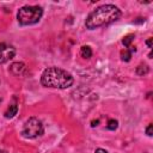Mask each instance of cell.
Masks as SVG:
<instances>
[{"instance_id": "obj_1", "label": "cell", "mask_w": 153, "mask_h": 153, "mask_svg": "<svg viewBox=\"0 0 153 153\" xmlns=\"http://www.w3.org/2000/svg\"><path fill=\"white\" fill-rule=\"evenodd\" d=\"M120 16H121V11L115 5H103L97 7L87 16L85 25L87 29L93 30L117 20Z\"/></svg>"}, {"instance_id": "obj_2", "label": "cell", "mask_w": 153, "mask_h": 153, "mask_svg": "<svg viewBox=\"0 0 153 153\" xmlns=\"http://www.w3.org/2000/svg\"><path fill=\"white\" fill-rule=\"evenodd\" d=\"M41 82L45 87L67 88L72 86L73 76L65 69H61L59 67H49L42 73Z\"/></svg>"}, {"instance_id": "obj_3", "label": "cell", "mask_w": 153, "mask_h": 153, "mask_svg": "<svg viewBox=\"0 0 153 153\" xmlns=\"http://www.w3.org/2000/svg\"><path fill=\"white\" fill-rule=\"evenodd\" d=\"M43 14V10L39 6H24L18 11L17 18L22 25H31L37 23Z\"/></svg>"}, {"instance_id": "obj_4", "label": "cell", "mask_w": 153, "mask_h": 153, "mask_svg": "<svg viewBox=\"0 0 153 153\" xmlns=\"http://www.w3.org/2000/svg\"><path fill=\"white\" fill-rule=\"evenodd\" d=\"M42 134H43V124L38 118L31 117L24 123V127L22 129V135L24 137L33 139Z\"/></svg>"}, {"instance_id": "obj_5", "label": "cell", "mask_w": 153, "mask_h": 153, "mask_svg": "<svg viewBox=\"0 0 153 153\" xmlns=\"http://www.w3.org/2000/svg\"><path fill=\"white\" fill-rule=\"evenodd\" d=\"M16 54V50L12 45L7 43H0V63H5L11 60Z\"/></svg>"}, {"instance_id": "obj_6", "label": "cell", "mask_w": 153, "mask_h": 153, "mask_svg": "<svg viewBox=\"0 0 153 153\" xmlns=\"http://www.w3.org/2000/svg\"><path fill=\"white\" fill-rule=\"evenodd\" d=\"M128 48H130V49H124V50L121 51V57H122L123 61H129L130 57H131V53L135 51V47L133 48V47L130 45V47H128Z\"/></svg>"}, {"instance_id": "obj_7", "label": "cell", "mask_w": 153, "mask_h": 153, "mask_svg": "<svg viewBox=\"0 0 153 153\" xmlns=\"http://www.w3.org/2000/svg\"><path fill=\"white\" fill-rule=\"evenodd\" d=\"M17 111H18V106H17V104H12V105H10L8 109L6 110V112H5V117H6V118H12L14 115H17Z\"/></svg>"}, {"instance_id": "obj_8", "label": "cell", "mask_w": 153, "mask_h": 153, "mask_svg": "<svg viewBox=\"0 0 153 153\" xmlns=\"http://www.w3.org/2000/svg\"><path fill=\"white\" fill-rule=\"evenodd\" d=\"M25 69V66H24V63H19V62H17V63H13L12 66H11V71L14 73V74H22V72Z\"/></svg>"}, {"instance_id": "obj_9", "label": "cell", "mask_w": 153, "mask_h": 153, "mask_svg": "<svg viewBox=\"0 0 153 153\" xmlns=\"http://www.w3.org/2000/svg\"><path fill=\"white\" fill-rule=\"evenodd\" d=\"M80 54H81L82 57H85V59H90V57L92 56V50H91V48H90L88 45H84V47H81Z\"/></svg>"}, {"instance_id": "obj_10", "label": "cell", "mask_w": 153, "mask_h": 153, "mask_svg": "<svg viewBox=\"0 0 153 153\" xmlns=\"http://www.w3.org/2000/svg\"><path fill=\"white\" fill-rule=\"evenodd\" d=\"M133 39H134V35H128V36L123 37L122 43H123V45H124V47H127V48H128V47H130V45H131Z\"/></svg>"}, {"instance_id": "obj_11", "label": "cell", "mask_w": 153, "mask_h": 153, "mask_svg": "<svg viewBox=\"0 0 153 153\" xmlns=\"http://www.w3.org/2000/svg\"><path fill=\"white\" fill-rule=\"evenodd\" d=\"M117 126H118V122L116 120H109L108 121V124H106V128L109 130H115L117 128Z\"/></svg>"}, {"instance_id": "obj_12", "label": "cell", "mask_w": 153, "mask_h": 153, "mask_svg": "<svg viewBox=\"0 0 153 153\" xmlns=\"http://www.w3.org/2000/svg\"><path fill=\"white\" fill-rule=\"evenodd\" d=\"M136 73H137L139 75H143V74H147V73H148V67H147L146 65H141V66H139V67H137V69H136Z\"/></svg>"}, {"instance_id": "obj_13", "label": "cell", "mask_w": 153, "mask_h": 153, "mask_svg": "<svg viewBox=\"0 0 153 153\" xmlns=\"http://www.w3.org/2000/svg\"><path fill=\"white\" fill-rule=\"evenodd\" d=\"M152 128H153V124H152V123H149L148 127L146 128V134H147L148 136H152Z\"/></svg>"}, {"instance_id": "obj_14", "label": "cell", "mask_w": 153, "mask_h": 153, "mask_svg": "<svg viewBox=\"0 0 153 153\" xmlns=\"http://www.w3.org/2000/svg\"><path fill=\"white\" fill-rule=\"evenodd\" d=\"M94 153H108V152L105 149H103V148H98V149H96Z\"/></svg>"}, {"instance_id": "obj_15", "label": "cell", "mask_w": 153, "mask_h": 153, "mask_svg": "<svg viewBox=\"0 0 153 153\" xmlns=\"http://www.w3.org/2000/svg\"><path fill=\"white\" fill-rule=\"evenodd\" d=\"M146 44L148 45V48H152V38H148L147 42H146Z\"/></svg>"}, {"instance_id": "obj_16", "label": "cell", "mask_w": 153, "mask_h": 153, "mask_svg": "<svg viewBox=\"0 0 153 153\" xmlns=\"http://www.w3.org/2000/svg\"><path fill=\"white\" fill-rule=\"evenodd\" d=\"M98 122H99L98 120H97V121H92V127H94V126H97V124H98Z\"/></svg>"}, {"instance_id": "obj_17", "label": "cell", "mask_w": 153, "mask_h": 153, "mask_svg": "<svg viewBox=\"0 0 153 153\" xmlns=\"http://www.w3.org/2000/svg\"><path fill=\"white\" fill-rule=\"evenodd\" d=\"M0 153H6L5 151H2V149H0Z\"/></svg>"}]
</instances>
